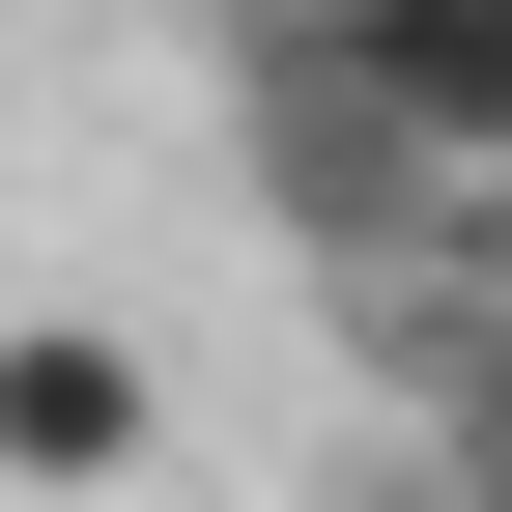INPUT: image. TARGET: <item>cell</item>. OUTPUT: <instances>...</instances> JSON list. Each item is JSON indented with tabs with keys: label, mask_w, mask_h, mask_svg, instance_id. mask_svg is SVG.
I'll return each instance as SVG.
<instances>
[{
	"label": "cell",
	"mask_w": 512,
	"mask_h": 512,
	"mask_svg": "<svg viewBox=\"0 0 512 512\" xmlns=\"http://www.w3.org/2000/svg\"><path fill=\"white\" fill-rule=\"evenodd\" d=\"M256 143L313 200H456L512 171V0H285L256 29Z\"/></svg>",
	"instance_id": "6da1fadb"
},
{
	"label": "cell",
	"mask_w": 512,
	"mask_h": 512,
	"mask_svg": "<svg viewBox=\"0 0 512 512\" xmlns=\"http://www.w3.org/2000/svg\"><path fill=\"white\" fill-rule=\"evenodd\" d=\"M313 512H512V484H484V456H342Z\"/></svg>",
	"instance_id": "3957f363"
},
{
	"label": "cell",
	"mask_w": 512,
	"mask_h": 512,
	"mask_svg": "<svg viewBox=\"0 0 512 512\" xmlns=\"http://www.w3.org/2000/svg\"><path fill=\"white\" fill-rule=\"evenodd\" d=\"M143 456H171V370H143V313L29 285V313H0V512H114Z\"/></svg>",
	"instance_id": "7a4b0ae2"
}]
</instances>
